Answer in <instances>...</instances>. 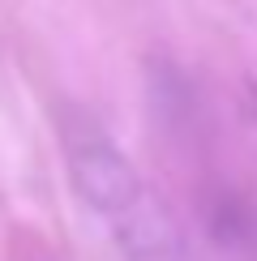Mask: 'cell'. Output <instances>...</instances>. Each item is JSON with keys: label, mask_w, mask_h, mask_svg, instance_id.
<instances>
[{"label": "cell", "mask_w": 257, "mask_h": 261, "mask_svg": "<svg viewBox=\"0 0 257 261\" xmlns=\"http://www.w3.org/2000/svg\"><path fill=\"white\" fill-rule=\"evenodd\" d=\"M69 180L78 189V197L94 214H103L107 223L120 219L124 210H133L146 197V184L133 171V163L103 137H82L69 146Z\"/></svg>", "instance_id": "cell-1"}, {"label": "cell", "mask_w": 257, "mask_h": 261, "mask_svg": "<svg viewBox=\"0 0 257 261\" xmlns=\"http://www.w3.org/2000/svg\"><path fill=\"white\" fill-rule=\"evenodd\" d=\"M249 112H253V116H257V77H253V82H249Z\"/></svg>", "instance_id": "cell-2"}]
</instances>
